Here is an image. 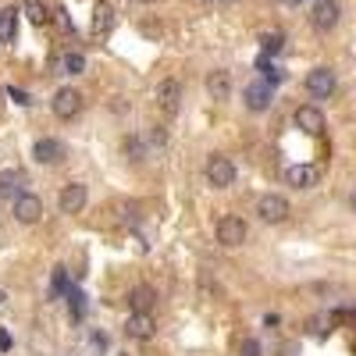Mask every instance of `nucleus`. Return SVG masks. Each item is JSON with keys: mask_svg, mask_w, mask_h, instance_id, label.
<instances>
[{"mask_svg": "<svg viewBox=\"0 0 356 356\" xmlns=\"http://www.w3.org/2000/svg\"><path fill=\"white\" fill-rule=\"evenodd\" d=\"M50 107H54V114L61 118V122H72V118H79V111H82V97H79V89L61 86V89L54 93Z\"/></svg>", "mask_w": 356, "mask_h": 356, "instance_id": "nucleus-1", "label": "nucleus"}, {"mask_svg": "<svg viewBox=\"0 0 356 356\" xmlns=\"http://www.w3.org/2000/svg\"><path fill=\"white\" fill-rule=\"evenodd\" d=\"M339 18H342L339 0H317L314 11H310V25L317 29V33H328V29H335Z\"/></svg>", "mask_w": 356, "mask_h": 356, "instance_id": "nucleus-2", "label": "nucleus"}, {"mask_svg": "<svg viewBox=\"0 0 356 356\" xmlns=\"http://www.w3.org/2000/svg\"><path fill=\"white\" fill-rule=\"evenodd\" d=\"M257 214H260V221H267V225H278V221L289 218V200L278 196V193H267V196L257 200Z\"/></svg>", "mask_w": 356, "mask_h": 356, "instance_id": "nucleus-3", "label": "nucleus"}, {"mask_svg": "<svg viewBox=\"0 0 356 356\" xmlns=\"http://www.w3.org/2000/svg\"><path fill=\"white\" fill-rule=\"evenodd\" d=\"M307 93H310L314 100L335 97V72H332V68H314V72L307 75Z\"/></svg>", "mask_w": 356, "mask_h": 356, "instance_id": "nucleus-4", "label": "nucleus"}, {"mask_svg": "<svg viewBox=\"0 0 356 356\" xmlns=\"http://www.w3.org/2000/svg\"><path fill=\"white\" fill-rule=\"evenodd\" d=\"M207 182L218 186V189H228V186L235 182V164H232L228 157L214 154L211 161H207Z\"/></svg>", "mask_w": 356, "mask_h": 356, "instance_id": "nucleus-5", "label": "nucleus"}, {"mask_svg": "<svg viewBox=\"0 0 356 356\" xmlns=\"http://www.w3.org/2000/svg\"><path fill=\"white\" fill-rule=\"evenodd\" d=\"M218 243H221V246H243V243H246V221L235 218V214L221 218V221H218Z\"/></svg>", "mask_w": 356, "mask_h": 356, "instance_id": "nucleus-6", "label": "nucleus"}, {"mask_svg": "<svg viewBox=\"0 0 356 356\" xmlns=\"http://www.w3.org/2000/svg\"><path fill=\"white\" fill-rule=\"evenodd\" d=\"M15 218H18L22 225H36V221L43 218V200L33 196V193H22V196L15 200Z\"/></svg>", "mask_w": 356, "mask_h": 356, "instance_id": "nucleus-7", "label": "nucleus"}, {"mask_svg": "<svg viewBox=\"0 0 356 356\" xmlns=\"http://www.w3.org/2000/svg\"><path fill=\"white\" fill-rule=\"evenodd\" d=\"M65 143L61 139H40L36 146H33V157L40 161V164H61L65 161Z\"/></svg>", "mask_w": 356, "mask_h": 356, "instance_id": "nucleus-8", "label": "nucleus"}, {"mask_svg": "<svg viewBox=\"0 0 356 356\" xmlns=\"http://www.w3.org/2000/svg\"><path fill=\"white\" fill-rule=\"evenodd\" d=\"M317 178H321V171H317L314 164H292V168L285 171V182L296 186V189H314Z\"/></svg>", "mask_w": 356, "mask_h": 356, "instance_id": "nucleus-9", "label": "nucleus"}, {"mask_svg": "<svg viewBox=\"0 0 356 356\" xmlns=\"http://www.w3.org/2000/svg\"><path fill=\"white\" fill-rule=\"evenodd\" d=\"M22 193H25V171L18 168L0 171V200H18Z\"/></svg>", "mask_w": 356, "mask_h": 356, "instance_id": "nucleus-10", "label": "nucleus"}, {"mask_svg": "<svg viewBox=\"0 0 356 356\" xmlns=\"http://www.w3.org/2000/svg\"><path fill=\"white\" fill-rule=\"evenodd\" d=\"M296 129H303L307 136H321L324 132V114L310 104H303L300 111H296Z\"/></svg>", "mask_w": 356, "mask_h": 356, "instance_id": "nucleus-11", "label": "nucleus"}, {"mask_svg": "<svg viewBox=\"0 0 356 356\" xmlns=\"http://www.w3.org/2000/svg\"><path fill=\"white\" fill-rule=\"evenodd\" d=\"M86 200H89V189L82 182H72V186L61 189V211L65 214H79L82 207H86Z\"/></svg>", "mask_w": 356, "mask_h": 356, "instance_id": "nucleus-12", "label": "nucleus"}, {"mask_svg": "<svg viewBox=\"0 0 356 356\" xmlns=\"http://www.w3.org/2000/svg\"><path fill=\"white\" fill-rule=\"evenodd\" d=\"M243 97H246V107L260 114V111H267V107H271V86H267L264 79H260V82H250Z\"/></svg>", "mask_w": 356, "mask_h": 356, "instance_id": "nucleus-13", "label": "nucleus"}, {"mask_svg": "<svg viewBox=\"0 0 356 356\" xmlns=\"http://www.w3.org/2000/svg\"><path fill=\"white\" fill-rule=\"evenodd\" d=\"M111 29H114V8L107 4V0H100V4L93 8V25H89V33H93L97 40H104Z\"/></svg>", "mask_w": 356, "mask_h": 356, "instance_id": "nucleus-14", "label": "nucleus"}, {"mask_svg": "<svg viewBox=\"0 0 356 356\" xmlns=\"http://www.w3.org/2000/svg\"><path fill=\"white\" fill-rule=\"evenodd\" d=\"M125 332H129L132 339H154L157 321H154V314H132L129 324H125Z\"/></svg>", "mask_w": 356, "mask_h": 356, "instance_id": "nucleus-15", "label": "nucleus"}, {"mask_svg": "<svg viewBox=\"0 0 356 356\" xmlns=\"http://www.w3.org/2000/svg\"><path fill=\"white\" fill-rule=\"evenodd\" d=\"M154 300H157V292H154L150 285H136V289L129 292V307H132V314H150Z\"/></svg>", "mask_w": 356, "mask_h": 356, "instance_id": "nucleus-16", "label": "nucleus"}, {"mask_svg": "<svg viewBox=\"0 0 356 356\" xmlns=\"http://www.w3.org/2000/svg\"><path fill=\"white\" fill-rule=\"evenodd\" d=\"M178 97H182V86H178L175 79H164L161 89H157V100H161L164 114H175L178 111Z\"/></svg>", "mask_w": 356, "mask_h": 356, "instance_id": "nucleus-17", "label": "nucleus"}, {"mask_svg": "<svg viewBox=\"0 0 356 356\" xmlns=\"http://www.w3.org/2000/svg\"><path fill=\"white\" fill-rule=\"evenodd\" d=\"M207 93H211V100H228L232 75L228 72H211V75H207Z\"/></svg>", "mask_w": 356, "mask_h": 356, "instance_id": "nucleus-18", "label": "nucleus"}, {"mask_svg": "<svg viewBox=\"0 0 356 356\" xmlns=\"http://www.w3.org/2000/svg\"><path fill=\"white\" fill-rule=\"evenodd\" d=\"M15 33H18V11L4 8L0 11V43H15Z\"/></svg>", "mask_w": 356, "mask_h": 356, "instance_id": "nucleus-19", "label": "nucleus"}, {"mask_svg": "<svg viewBox=\"0 0 356 356\" xmlns=\"http://www.w3.org/2000/svg\"><path fill=\"white\" fill-rule=\"evenodd\" d=\"M25 18L33 22V25H47L50 11H47V4H43V0H25Z\"/></svg>", "mask_w": 356, "mask_h": 356, "instance_id": "nucleus-20", "label": "nucleus"}, {"mask_svg": "<svg viewBox=\"0 0 356 356\" xmlns=\"http://www.w3.org/2000/svg\"><path fill=\"white\" fill-rule=\"evenodd\" d=\"M260 72H264V82L267 86H275V82H282L285 75H282V68H275L271 61H267V57H260Z\"/></svg>", "mask_w": 356, "mask_h": 356, "instance_id": "nucleus-21", "label": "nucleus"}, {"mask_svg": "<svg viewBox=\"0 0 356 356\" xmlns=\"http://www.w3.org/2000/svg\"><path fill=\"white\" fill-rule=\"evenodd\" d=\"M61 65H65V72H68V75H79V72L86 68V57L72 50V54H65V61H61Z\"/></svg>", "mask_w": 356, "mask_h": 356, "instance_id": "nucleus-22", "label": "nucleus"}, {"mask_svg": "<svg viewBox=\"0 0 356 356\" xmlns=\"http://www.w3.org/2000/svg\"><path fill=\"white\" fill-rule=\"evenodd\" d=\"M260 43H264V54H278L285 40H282V33H264V36H260Z\"/></svg>", "mask_w": 356, "mask_h": 356, "instance_id": "nucleus-23", "label": "nucleus"}, {"mask_svg": "<svg viewBox=\"0 0 356 356\" xmlns=\"http://www.w3.org/2000/svg\"><path fill=\"white\" fill-rule=\"evenodd\" d=\"M68 300H72V317L79 321V317L86 314V296H82L79 289H72V292H68Z\"/></svg>", "mask_w": 356, "mask_h": 356, "instance_id": "nucleus-24", "label": "nucleus"}, {"mask_svg": "<svg viewBox=\"0 0 356 356\" xmlns=\"http://www.w3.org/2000/svg\"><path fill=\"white\" fill-rule=\"evenodd\" d=\"M54 292H57V296H61V292H72V285H68V275L61 271V267L54 271Z\"/></svg>", "mask_w": 356, "mask_h": 356, "instance_id": "nucleus-25", "label": "nucleus"}, {"mask_svg": "<svg viewBox=\"0 0 356 356\" xmlns=\"http://www.w3.org/2000/svg\"><path fill=\"white\" fill-rule=\"evenodd\" d=\"M332 321H335V317H314V321H310V332H314V335H328V324H332Z\"/></svg>", "mask_w": 356, "mask_h": 356, "instance_id": "nucleus-26", "label": "nucleus"}, {"mask_svg": "<svg viewBox=\"0 0 356 356\" xmlns=\"http://www.w3.org/2000/svg\"><path fill=\"white\" fill-rule=\"evenodd\" d=\"M239 356H260V342L257 339H246L243 349H239Z\"/></svg>", "mask_w": 356, "mask_h": 356, "instance_id": "nucleus-27", "label": "nucleus"}, {"mask_svg": "<svg viewBox=\"0 0 356 356\" xmlns=\"http://www.w3.org/2000/svg\"><path fill=\"white\" fill-rule=\"evenodd\" d=\"M203 8H221V4H232V0H200Z\"/></svg>", "mask_w": 356, "mask_h": 356, "instance_id": "nucleus-28", "label": "nucleus"}, {"mask_svg": "<svg viewBox=\"0 0 356 356\" xmlns=\"http://www.w3.org/2000/svg\"><path fill=\"white\" fill-rule=\"evenodd\" d=\"M0 349H11V335L8 332H0Z\"/></svg>", "mask_w": 356, "mask_h": 356, "instance_id": "nucleus-29", "label": "nucleus"}, {"mask_svg": "<svg viewBox=\"0 0 356 356\" xmlns=\"http://www.w3.org/2000/svg\"><path fill=\"white\" fill-rule=\"evenodd\" d=\"M349 203H353V211H356V193H353V196H349Z\"/></svg>", "mask_w": 356, "mask_h": 356, "instance_id": "nucleus-30", "label": "nucleus"}, {"mask_svg": "<svg viewBox=\"0 0 356 356\" xmlns=\"http://www.w3.org/2000/svg\"><path fill=\"white\" fill-rule=\"evenodd\" d=\"M289 4H303V0H289Z\"/></svg>", "mask_w": 356, "mask_h": 356, "instance_id": "nucleus-31", "label": "nucleus"}, {"mask_svg": "<svg viewBox=\"0 0 356 356\" xmlns=\"http://www.w3.org/2000/svg\"><path fill=\"white\" fill-rule=\"evenodd\" d=\"M143 4H150V0H143Z\"/></svg>", "mask_w": 356, "mask_h": 356, "instance_id": "nucleus-32", "label": "nucleus"}, {"mask_svg": "<svg viewBox=\"0 0 356 356\" xmlns=\"http://www.w3.org/2000/svg\"><path fill=\"white\" fill-rule=\"evenodd\" d=\"M0 300H4V296H0Z\"/></svg>", "mask_w": 356, "mask_h": 356, "instance_id": "nucleus-33", "label": "nucleus"}]
</instances>
